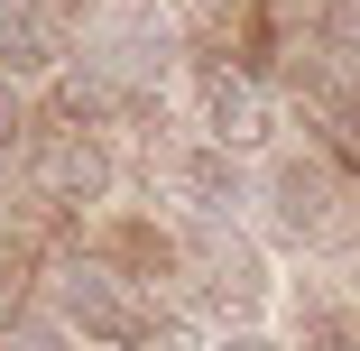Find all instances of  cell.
<instances>
[{
	"label": "cell",
	"instance_id": "2",
	"mask_svg": "<svg viewBox=\"0 0 360 351\" xmlns=\"http://www.w3.org/2000/svg\"><path fill=\"white\" fill-rule=\"evenodd\" d=\"M46 296H56V324L84 333V342H120V351H139V342L158 333V314L129 296V277H120L111 259H56Z\"/></svg>",
	"mask_w": 360,
	"mask_h": 351
},
{
	"label": "cell",
	"instance_id": "7",
	"mask_svg": "<svg viewBox=\"0 0 360 351\" xmlns=\"http://www.w3.org/2000/svg\"><path fill=\"white\" fill-rule=\"evenodd\" d=\"M167 185L194 203L203 222H222L231 203H250V185H240V158H231V148H212V139H194V148H176V158H167Z\"/></svg>",
	"mask_w": 360,
	"mask_h": 351
},
{
	"label": "cell",
	"instance_id": "1",
	"mask_svg": "<svg viewBox=\"0 0 360 351\" xmlns=\"http://www.w3.org/2000/svg\"><path fill=\"white\" fill-rule=\"evenodd\" d=\"M19 167H28V194L37 203H56V213H84V203H102L111 194V148L93 139V120H28V139H19Z\"/></svg>",
	"mask_w": 360,
	"mask_h": 351
},
{
	"label": "cell",
	"instance_id": "11",
	"mask_svg": "<svg viewBox=\"0 0 360 351\" xmlns=\"http://www.w3.org/2000/svg\"><path fill=\"white\" fill-rule=\"evenodd\" d=\"M139 351H158V342H139Z\"/></svg>",
	"mask_w": 360,
	"mask_h": 351
},
{
	"label": "cell",
	"instance_id": "8",
	"mask_svg": "<svg viewBox=\"0 0 360 351\" xmlns=\"http://www.w3.org/2000/svg\"><path fill=\"white\" fill-rule=\"evenodd\" d=\"M314 56L333 75H360V0H314Z\"/></svg>",
	"mask_w": 360,
	"mask_h": 351
},
{
	"label": "cell",
	"instance_id": "5",
	"mask_svg": "<svg viewBox=\"0 0 360 351\" xmlns=\"http://www.w3.org/2000/svg\"><path fill=\"white\" fill-rule=\"evenodd\" d=\"M259 194H268V231L277 241H333V167L323 158H277Z\"/></svg>",
	"mask_w": 360,
	"mask_h": 351
},
{
	"label": "cell",
	"instance_id": "3",
	"mask_svg": "<svg viewBox=\"0 0 360 351\" xmlns=\"http://www.w3.org/2000/svg\"><path fill=\"white\" fill-rule=\"evenodd\" d=\"M185 268H194V305L222 324V333L259 324V305H268V259H259V241H240V231L212 222V231H194Z\"/></svg>",
	"mask_w": 360,
	"mask_h": 351
},
{
	"label": "cell",
	"instance_id": "10",
	"mask_svg": "<svg viewBox=\"0 0 360 351\" xmlns=\"http://www.w3.org/2000/svg\"><path fill=\"white\" fill-rule=\"evenodd\" d=\"M212 351H286V342H277V333H259V324H240V333H222Z\"/></svg>",
	"mask_w": 360,
	"mask_h": 351
},
{
	"label": "cell",
	"instance_id": "9",
	"mask_svg": "<svg viewBox=\"0 0 360 351\" xmlns=\"http://www.w3.org/2000/svg\"><path fill=\"white\" fill-rule=\"evenodd\" d=\"M0 351H75V333H65L56 314H10L0 324Z\"/></svg>",
	"mask_w": 360,
	"mask_h": 351
},
{
	"label": "cell",
	"instance_id": "4",
	"mask_svg": "<svg viewBox=\"0 0 360 351\" xmlns=\"http://www.w3.org/2000/svg\"><path fill=\"white\" fill-rule=\"evenodd\" d=\"M194 129L212 139V148H231V158L268 148L277 111H268V93H259L250 65H231V56H203V65H194Z\"/></svg>",
	"mask_w": 360,
	"mask_h": 351
},
{
	"label": "cell",
	"instance_id": "6",
	"mask_svg": "<svg viewBox=\"0 0 360 351\" xmlns=\"http://www.w3.org/2000/svg\"><path fill=\"white\" fill-rule=\"evenodd\" d=\"M65 65V0H0V75L37 84Z\"/></svg>",
	"mask_w": 360,
	"mask_h": 351
}]
</instances>
